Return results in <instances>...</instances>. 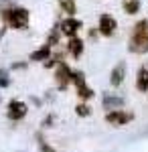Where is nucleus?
<instances>
[{
    "label": "nucleus",
    "mask_w": 148,
    "mask_h": 152,
    "mask_svg": "<svg viewBox=\"0 0 148 152\" xmlns=\"http://www.w3.org/2000/svg\"><path fill=\"white\" fill-rule=\"evenodd\" d=\"M128 47H130L132 53H146L148 51V20H140V23H136Z\"/></svg>",
    "instance_id": "f257e3e1"
},
{
    "label": "nucleus",
    "mask_w": 148,
    "mask_h": 152,
    "mask_svg": "<svg viewBox=\"0 0 148 152\" xmlns=\"http://www.w3.org/2000/svg\"><path fill=\"white\" fill-rule=\"evenodd\" d=\"M6 20L12 28H24L29 24V10L26 8H12L6 12Z\"/></svg>",
    "instance_id": "f03ea898"
},
{
    "label": "nucleus",
    "mask_w": 148,
    "mask_h": 152,
    "mask_svg": "<svg viewBox=\"0 0 148 152\" xmlns=\"http://www.w3.org/2000/svg\"><path fill=\"white\" fill-rule=\"evenodd\" d=\"M132 118H134V114H130V112L114 110V112H108V114H106V122H108V124H114V126H124Z\"/></svg>",
    "instance_id": "7ed1b4c3"
},
{
    "label": "nucleus",
    "mask_w": 148,
    "mask_h": 152,
    "mask_svg": "<svg viewBox=\"0 0 148 152\" xmlns=\"http://www.w3.org/2000/svg\"><path fill=\"white\" fill-rule=\"evenodd\" d=\"M55 77H57L59 89H65L69 83L73 81V73H71V69H69L65 63H59V65H57V73H55Z\"/></svg>",
    "instance_id": "20e7f679"
},
{
    "label": "nucleus",
    "mask_w": 148,
    "mask_h": 152,
    "mask_svg": "<svg viewBox=\"0 0 148 152\" xmlns=\"http://www.w3.org/2000/svg\"><path fill=\"white\" fill-rule=\"evenodd\" d=\"M73 83L77 85V91H79V97H83V99H89L91 95H93V91H91V87H87V83H85V75L83 73H73Z\"/></svg>",
    "instance_id": "39448f33"
},
{
    "label": "nucleus",
    "mask_w": 148,
    "mask_h": 152,
    "mask_svg": "<svg viewBox=\"0 0 148 152\" xmlns=\"http://www.w3.org/2000/svg\"><path fill=\"white\" fill-rule=\"evenodd\" d=\"M26 116V104L18 102V99H12L8 104V118L10 120H21Z\"/></svg>",
    "instance_id": "423d86ee"
},
{
    "label": "nucleus",
    "mask_w": 148,
    "mask_h": 152,
    "mask_svg": "<svg viewBox=\"0 0 148 152\" xmlns=\"http://www.w3.org/2000/svg\"><path fill=\"white\" fill-rule=\"evenodd\" d=\"M114 31H116L114 16H110V14H102V16H100V33L106 35V37H110V35H114Z\"/></svg>",
    "instance_id": "0eeeda50"
},
{
    "label": "nucleus",
    "mask_w": 148,
    "mask_h": 152,
    "mask_svg": "<svg viewBox=\"0 0 148 152\" xmlns=\"http://www.w3.org/2000/svg\"><path fill=\"white\" fill-rule=\"evenodd\" d=\"M81 28V20H77V18H65L63 23H61V31L65 33V35H69L71 39L75 37V33Z\"/></svg>",
    "instance_id": "6e6552de"
},
{
    "label": "nucleus",
    "mask_w": 148,
    "mask_h": 152,
    "mask_svg": "<svg viewBox=\"0 0 148 152\" xmlns=\"http://www.w3.org/2000/svg\"><path fill=\"white\" fill-rule=\"evenodd\" d=\"M122 105H124V99H122V97H118V95H110V94L103 95V107H106V110L114 112V110H120Z\"/></svg>",
    "instance_id": "1a4fd4ad"
},
{
    "label": "nucleus",
    "mask_w": 148,
    "mask_h": 152,
    "mask_svg": "<svg viewBox=\"0 0 148 152\" xmlns=\"http://www.w3.org/2000/svg\"><path fill=\"white\" fill-rule=\"evenodd\" d=\"M136 89L138 91H148V67H140V69H138Z\"/></svg>",
    "instance_id": "9d476101"
},
{
    "label": "nucleus",
    "mask_w": 148,
    "mask_h": 152,
    "mask_svg": "<svg viewBox=\"0 0 148 152\" xmlns=\"http://www.w3.org/2000/svg\"><path fill=\"white\" fill-rule=\"evenodd\" d=\"M124 73H126V65L124 63H118L114 67V71H112V77H110V83L114 85V87H118L120 83L124 81Z\"/></svg>",
    "instance_id": "9b49d317"
},
{
    "label": "nucleus",
    "mask_w": 148,
    "mask_h": 152,
    "mask_svg": "<svg viewBox=\"0 0 148 152\" xmlns=\"http://www.w3.org/2000/svg\"><path fill=\"white\" fill-rule=\"evenodd\" d=\"M69 51H71V55L75 59L81 57V53H83V43H81L77 37H73V39L69 41Z\"/></svg>",
    "instance_id": "f8f14e48"
},
{
    "label": "nucleus",
    "mask_w": 148,
    "mask_h": 152,
    "mask_svg": "<svg viewBox=\"0 0 148 152\" xmlns=\"http://www.w3.org/2000/svg\"><path fill=\"white\" fill-rule=\"evenodd\" d=\"M122 6H124V10L128 12V14H136V12L140 10V0H124Z\"/></svg>",
    "instance_id": "ddd939ff"
},
{
    "label": "nucleus",
    "mask_w": 148,
    "mask_h": 152,
    "mask_svg": "<svg viewBox=\"0 0 148 152\" xmlns=\"http://www.w3.org/2000/svg\"><path fill=\"white\" fill-rule=\"evenodd\" d=\"M49 53H51V49H49V45H45L43 49L34 51L33 55H31V59H33V61H43V59H47V57H49Z\"/></svg>",
    "instance_id": "4468645a"
},
{
    "label": "nucleus",
    "mask_w": 148,
    "mask_h": 152,
    "mask_svg": "<svg viewBox=\"0 0 148 152\" xmlns=\"http://www.w3.org/2000/svg\"><path fill=\"white\" fill-rule=\"evenodd\" d=\"M75 110H77V114H79V116H89V107H87L85 104H79Z\"/></svg>",
    "instance_id": "2eb2a0df"
},
{
    "label": "nucleus",
    "mask_w": 148,
    "mask_h": 152,
    "mask_svg": "<svg viewBox=\"0 0 148 152\" xmlns=\"http://www.w3.org/2000/svg\"><path fill=\"white\" fill-rule=\"evenodd\" d=\"M61 4H63V8H67L69 12H75V4H73V0H61Z\"/></svg>",
    "instance_id": "dca6fc26"
},
{
    "label": "nucleus",
    "mask_w": 148,
    "mask_h": 152,
    "mask_svg": "<svg viewBox=\"0 0 148 152\" xmlns=\"http://www.w3.org/2000/svg\"><path fill=\"white\" fill-rule=\"evenodd\" d=\"M0 85H2V87L8 85V75H6V71H0Z\"/></svg>",
    "instance_id": "f3484780"
},
{
    "label": "nucleus",
    "mask_w": 148,
    "mask_h": 152,
    "mask_svg": "<svg viewBox=\"0 0 148 152\" xmlns=\"http://www.w3.org/2000/svg\"><path fill=\"white\" fill-rule=\"evenodd\" d=\"M41 150H43V152H55L53 148H49V146H47L45 142H41Z\"/></svg>",
    "instance_id": "a211bd4d"
}]
</instances>
